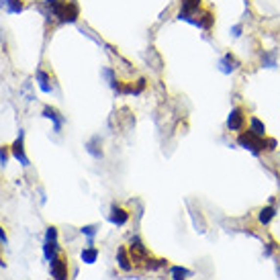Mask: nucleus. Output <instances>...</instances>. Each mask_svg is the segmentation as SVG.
Masks as SVG:
<instances>
[{
	"label": "nucleus",
	"mask_w": 280,
	"mask_h": 280,
	"mask_svg": "<svg viewBox=\"0 0 280 280\" xmlns=\"http://www.w3.org/2000/svg\"><path fill=\"white\" fill-rule=\"evenodd\" d=\"M119 266L123 268V270H131V260L127 258L125 248H121V250H119Z\"/></svg>",
	"instance_id": "nucleus-14"
},
{
	"label": "nucleus",
	"mask_w": 280,
	"mask_h": 280,
	"mask_svg": "<svg viewBox=\"0 0 280 280\" xmlns=\"http://www.w3.org/2000/svg\"><path fill=\"white\" fill-rule=\"evenodd\" d=\"M47 239H49V241L55 239V227H49V231H47Z\"/></svg>",
	"instance_id": "nucleus-20"
},
{
	"label": "nucleus",
	"mask_w": 280,
	"mask_h": 280,
	"mask_svg": "<svg viewBox=\"0 0 280 280\" xmlns=\"http://www.w3.org/2000/svg\"><path fill=\"white\" fill-rule=\"evenodd\" d=\"M243 125H246V115H243V109L241 107L231 109V113L227 117V129L229 131H241Z\"/></svg>",
	"instance_id": "nucleus-4"
},
{
	"label": "nucleus",
	"mask_w": 280,
	"mask_h": 280,
	"mask_svg": "<svg viewBox=\"0 0 280 280\" xmlns=\"http://www.w3.org/2000/svg\"><path fill=\"white\" fill-rule=\"evenodd\" d=\"M190 272L188 270H184V268H174V270H172V276H174V280H184V276H188Z\"/></svg>",
	"instance_id": "nucleus-17"
},
{
	"label": "nucleus",
	"mask_w": 280,
	"mask_h": 280,
	"mask_svg": "<svg viewBox=\"0 0 280 280\" xmlns=\"http://www.w3.org/2000/svg\"><path fill=\"white\" fill-rule=\"evenodd\" d=\"M127 219H129L127 211H123V209H119V207H113V211H111V223H115V225H125Z\"/></svg>",
	"instance_id": "nucleus-8"
},
{
	"label": "nucleus",
	"mask_w": 280,
	"mask_h": 280,
	"mask_svg": "<svg viewBox=\"0 0 280 280\" xmlns=\"http://www.w3.org/2000/svg\"><path fill=\"white\" fill-rule=\"evenodd\" d=\"M78 17H80V8H78V4H74V2H66L64 8L60 10V15H57V21H60V23H76Z\"/></svg>",
	"instance_id": "nucleus-5"
},
{
	"label": "nucleus",
	"mask_w": 280,
	"mask_h": 280,
	"mask_svg": "<svg viewBox=\"0 0 280 280\" xmlns=\"http://www.w3.org/2000/svg\"><path fill=\"white\" fill-rule=\"evenodd\" d=\"M13 154L23 162V166H29V160H27V156H25V151H23V137H19L17 141H15V145H13Z\"/></svg>",
	"instance_id": "nucleus-11"
},
{
	"label": "nucleus",
	"mask_w": 280,
	"mask_h": 280,
	"mask_svg": "<svg viewBox=\"0 0 280 280\" xmlns=\"http://www.w3.org/2000/svg\"><path fill=\"white\" fill-rule=\"evenodd\" d=\"M239 66H241V62H239L233 53H225V55L219 60V64H217L219 72H221V74H225V76H229V74H233V72H237Z\"/></svg>",
	"instance_id": "nucleus-3"
},
{
	"label": "nucleus",
	"mask_w": 280,
	"mask_h": 280,
	"mask_svg": "<svg viewBox=\"0 0 280 280\" xmlns=\"http://www.w3.org/2000/svg\"><path fill=\"white\" fill-rule=\"evenodd\" d=\"M82 258H84V262H86V264H92V262L96 260V250H94V248L84 250V252H82Z\"/></svg>",
	"instance_id": "nucleus-15"
},
{
	"label": "nucleus",
	"mask_w": 280,
	"mask_h": 280,
	"mask_svg": "<svg viewBox=\"0 0 280 280\" xmlns=\"http://www.w3.org/2000/svg\"><path fill=\"white\" fill-rule=\"evenodd\" d=\"M276 217V209L272 207V205H268V207H264V209H260V215H258V219H260V223L262 225H268L270 221Z\"/></svg>",
	"instance_id": "nucleus-9"
},
{
	"label": "nucleus",
	"mask_w": 280,
	"mask_h": 280,
	"mask_svg": "<svg viewBox=\"0 0 280 280\" xmlns=\"http://www.w3.org/2000/svg\"><path fill=\"white\" fill-rule=\"evenodd\" d=\"M260 60H262V68L276 70V68H278V51H276V49H272V51H262Z\"/></svg>",
	"instance_id": "nucleus-7"
},
{
	"label": "nucleus",
	"mask_w": 280,
	"mask_h": 280,
	"mask_svg": "<svg viewBox=\"0 0 280 280\" xmlns=\"http://www.w3.org/2000/svg\"><path fill=\"white\" fill-rule=\"evenodd\" d=\"M237 143H239L243 149H250L254 156H260L262 151L266 149V137H260V135H256V133H252V131L248 129V131L239 133Z\"/></svg>",
	"instance_id": "nucleus-1"
},
{
	"label": "nucleus",
	"mask_w": 280,
	"mask_h": 280,
	"mask_svg": "<svg viewBox=\"0 0 280 280\" xmlns=\"http://www.w3.org/2000/svg\"><path fill=\"white\" fill-rule=\"evenodd\" d=\"M37 78L41 80V88H43V92H51V86L47 84V82H49L47 74H45V72H37Z\"/></svg>",
	"instance_id": "nucleus-16"
},
{
	"label": "nucleus",
	"mask_w": 280,
	"mask_h": 280,
	"mask_svg": "<svg viewBox=\"0 0 280 280\" xmlns=\"http://www.w3.org/2000/svg\"><path fill=\"white\" fill-rule=\"evenodd\" d=\"M198 13H201V0H182V10L178 19L192 23V17H198Z\"/></svg>",
	"instance_id": "nucleus-2"
},
{
	"label": "nucleus",
	"mask_w": 280,
	"mask_h": 280,
	"mask_svg": "<svg viewBox=\"0 0 280 280\" xmlns=\"http://www.w3.org/2000/svg\"><path fill=\"white\" fill-rule=\"evenodd\" d=\"M82 231L86 233V235H90V237H92V235H94V231H96V227H94V225H90V227H84Z\"/></svg>",
	"instance_id": "nucleus-19"
},
{
	"label": "nucleus",
	"mask_w": 280,
	"mask_h": 280,
	"mask_svg": "<svg viewBox=\"0 0 280 280\" xmlns=\"http://www.w3.org/2000/svg\"><path fill=\"white\" fill-rule=\"evenodd\" d=\"M250 131L260 135V137H266V125L258 119V117H250Z\"/></svg>",
	"instance_id": "nucleus-10"
},
{
	"label": "nucleus",
	"mask_w": 280,
	"mask_h": 280,
	"mask_svg": "<svg viewBox=\"0 0 280 280\" xmlns=\"http://www.w3.org/2000/svg\"><path fill=\"white\" fill-rule=\"evenodd\" d=\"M43 115L47 117V119H53V121H55V131H60V127H62V119L57 117V111H55V109H51V107H45V109H43Z\"/></svg>",
	"instance_id": "nucleus-12"
},
{
	"label": "nucleus",
	"mask_w": 280,
	"mask_h": 280,
	"mask_svg": "<svg viewBox=\"0 0 280 280\" xmlns=\"http://www.w3.org/2000/svg\"><path fill=\"white\" fill-rule=\"evenodd\" d=\"M241 35H243V23H237V25L231 27V37L233 39H239Z\"/></svg>",
	"instance_id": "nucleus-18"
},
{
	"label": "nucleus",
	"mask_w": 280,
	"mask_h": 280,
	"mask_svg": "<svg viewBox=\"0 0 280 280\" xmlns=\"http://www.w3.org/2000/svg\"><path fill=\"white\" fill-rule=\"evenodd\" d=\"M0 4L8 6V13H21L23 10V2L21 0H0Z\"/></svg>",
	"instance_id": "nucleus-13"
},
{
	"label": "nucleus",
	"mask_w": 280,
	"mask_h": 280,
	"mask_svg": "<svg viewBox=\"0 0 280 280\" xmlns=\"http://www.w3.org/2000/svg\"><path fill=\"white\" fill-rule=\"evenodd\" d=\"M0 239H2V241L6 239V235H4V231H2V229H0Z\"/></svg>",
	"instance_id": "nucleus-21"
},
{
	"label": "nucleus",
	"mask_w": 280,
	"mask_h": 280,
	"mask_svg": "<svg viewBox=\"0 0 280 280\" xmlns=\"http://www.w3.org/2000/svg\"><path fill=\"white\" fill-rule=\"evenodd\" d=\"M51 272H53V278L55 280H66L68 278V266L62 258H55L51 262Z\"/></svg>",
	"instance_id": "nucleus-6"
}]
</instances>
